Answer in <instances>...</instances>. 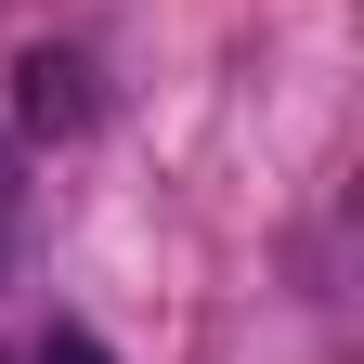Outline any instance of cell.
<instances>
[{
	"mask_svg": "<svg viewBox=\"0 0 364 364\" xmlns=\"http://www.w3.org/2000/svg\"><path fill=\"white\" fill-rule=\"evenodd\" d=\"M14 117L39 130V144H78V130L105 117V91H91V65H78V53L26 39V53H14Z\"/></svg>",
	"mask_w": 364,
	"mask_h": 364,
	"instance_id": "1",
	"label": "cell"
},
{
	"mask_svg": "<svg viewBox=\"0 0 364 364\" xmlns=\"http://www.w3.org/2000/svg\"><path fill=\"white\" fill-rule=\"evenodd\" d=\"M39 364H105V351H91L78 326H53V338H39Z\"/></svg>",
	"mask_w": 364,
	"mask_h": 364,
	"instance_id": "2",
	"label": "cell"
},
{
	"mask_svg": "<svg viewBox=\"0 0 364 364\" xmlns=\"http://www.w3.org/2000/svg\"><path fill=\"white\" fill-rule=\"evenodd\" d=\"M0 247H14V156H0Z\"/></svg>",
	"mask_w": 364,
	"mask_h": 364,
	"instance_id": "3",
	"label": "cell"
}]
</instances>
